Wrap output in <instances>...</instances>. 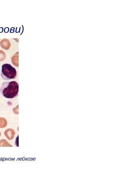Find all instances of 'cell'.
<instances>
[{
    "label": "cell",
    "instance_id": "6da1fadb",
    "mask_svg": "<svg viewBox=\"0 0 118 177\" xmlns=\"http://www.w3.org/2000/svg\"><path fill=\"white\" fill-rule=\"evenodd\" d=\"M0 92L5 98L9 99L15 98L19 95V84L15 81L4 82L0 88Z\"/></svg>",
    "mask_w": 118,
    "mask_h": 177
},
{
    "label": "cell",
    "instance_id": "7a4b0ae2",
    "mask_svg": "<svg viewBox=\"0 0 118 177\" xmlns=\"http://www.w3.org/2000/svg\"><path fill=\"white\" fill-rule=\"evenodd\" d=\"M1 75L4 80L15 79L17 76V71L10 64H5L2 66Z\"/></svg>",
    "mask_w": 118,
    "mask_h": 177
},
{
    "label": "cell",
    "instance_id": "3957f363",
    "mask_svg": "<svg viewBox=\"0 0 118 177\" xmlns=\"http://www.w3.org/2000/svg\"><path fill=\"white\" fill-rule=\"evenodd\" d=\"M15 134L16 132L15 130L11 129L6 130L5 132V136L9 140H11L13 139Z\"/></svg>",
    "mask_w": 118,
    "mask_h": 177
},
{
    "label": "cell",
    "instance_id": "277c9868",
    "mask_svg": "<svg viewBox=\"0 0 118 177\" xmlns=\"http://www.w3.org/2000/svg\"><path fill=\"white\" fill-rule=\"evenodd\" d=\"M0 44L2 48L6 50L9 49L11 45L10 41L6 39L2 40L1 41Z\"/></svg>",
    "mask_w": 118,
    "mask_h": 177
},
{
    "label": "cell",
    "instance_id": "5b68a950",
    "mask_svg": "<svg viewBox=\"0 0 118 177\" xmlns=\"http://www.w3.org/2000/svg\"><path fill=\"white\" fill-rule=\"evenodd\" d=\"M12 64L15 66L18 67L19 64V52H17L12 57Z\"/></svg>",
    "mask_w": 118,
    "mask_h": 177
},
{
    "label": "cell",
    "instance_id": "8992f818",
    "mask_svg": "<svg viewBox=\"0 0 118 177\" xmlns=\"http://www.w3.org/2000/svg\"><path fill=\"white\" fill-rule=\"evenodd\" d=\"M7 122L5 118L0 117V128H3L6 127Z\"/></svg>",
    "mask_w": 118,
    "mask_h": 177
},
{
    "label": "cell",
    "instance_id": "52a82bcc",
    "mask_svg": "<svg viewBox=\"0 0 118 177\" xmlns=\"http://www.w3.org/2000/svg\"><path fill=\"white\" fill-rule=\"evenodd\" d=\"M12 147L7 141L5 140L0 141V147Z\"/></svg>",
    "mask_w": 118,
    "mask_h": 177
},
{
    "label": "cell",
    "instance_id": "ba28073f",
    "mask_svg": "<svg viewBox=\"0 0 118 177\" xmlns=\"http://www.w3.org/2000/svg\"><path fill=\"white\" fill-rule=\"evenodd\" d=\"M6 58V54L2 50H0V61H2Z\"/></svg>",
    "mask_w": 118,
    "mask_h": 177
},
{
    "label": "cell",
    "instance_id": "9c48e42d",
    "mask_svg": "<svg viewBox=\"0 0 118 177\" xmlns=\"http://www.w3.org/2000/svg\"><path fill=\"white\" fill-rule=\"evenodd\" d=\"M18 105L16 107V108H14L13 109L14 112L15 113L17 114H19L18 112L17 111V110L18 111Z\"/></svg>",
    "mask_w": 118,
    "mask_h": 177
},
{
    "label": "cell",
    "instance_id": "30bf717a",
    "mask_svg": "<svg viewBox=\"0 0 118 177\" xmlns=\"http://www.w3.org/2000/svg\"><path fill=\"white\" fill-rule=\"evenodd\" d=\"M1 132H0V137H1Z\"/></svg>",
    "mask_w": 118,
    "mask_h": 177
}]
</instances>
